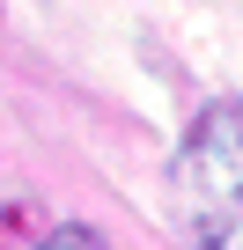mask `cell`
Returning a JSON list of instances; mask_svg holds the SVG:
<instances>
[{
    "mask_svg": "<svg viewBox=\"0 0 243 250\" xmlns=\"http://www.w3.org/2000/svg\"><path fill=\"white\" fill-rule=\"evenodd\" d=\"M37 250H110V243H103V228H88V221H59Z\"/></svg>",
    "mask_w": 243,
    "mask_h": 250,
    "instance_id": "2",
    "label": "cell"
},
{
    "mask_svg": "<svg viewBox=\"0 0 243 250\" xmlns=\"http://www.w3.org/2000/svg\"><path fill=\"white\" fill-rule=\"evenodd\" d=\"M177 221L199 250H243V103H206L170 162Z\"/></svg>",
    "mask_w": 243,
    "mask_h": 250,
    "instance_id": "1",
    "label": "cell"
}]
</instances>
